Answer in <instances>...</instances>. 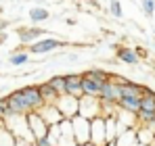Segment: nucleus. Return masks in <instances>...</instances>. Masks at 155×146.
<instances>
[{
    "instance_id": "1",
    "label": "nucleus",
    "mask_w": 155,
    "mask_h": 146,
    "mask_svg": "<svg viewBox=\"0 0 155 146\" xmlns=\"http://www.w3.org/2000/svg\"><path fill=\"white\" fill-rule=\"evenodd\" d=\"M71 127H74V136H76L78 144L90 142V119L76 115V117H71Z\"/></svg>"
},
{
    "instance_id": "2",
    "label": "nucleus",
    "mask_w": 155,
    "mask_h": 146,
    "mask_svg": "<svg viewBox=\"0 0 155 146\" xmlns=\"http://www.w3.org/2000/svg\"><path fill=\"white\" fill-rule=\"evenodd\" d=\"M78 96H69V94H65V96H59L54 100V104H57V109H59V113L65 117V119H71V117H76L78 115Z\"/></svg>"
},
{
    "instance_id": "3",
    "label": "nucleus",
    "mask_w": 155,
    "mask_h": 146,
    "mask_svg": "<svg viewBox=\"0 0 155 146\" xmlns=\"http://www.w3.org/2000/svg\"><path fill=\"white\" fill-rule=\"evenodd\" d=\"M21 94H23V100L27 102L29 111H38L44 106V98L40 94L38 86H27V88H21Z\"/></svg>"
},
{
    "instance_id": "4",
    "label": "nucleus",
    "mask_w": 155,
    "mask_h": 146,
    "mask_svg": "<svg viewBox=\"0 0 155 146\" xmlns=\"http://www.w3.org/2000/svg\"><path fill=\"white\" fill-rule=\"evenodd\" d=\"M6 109H8V113H15V115H25L27 111H29L27 102L23 100L21 90H17V92H13V94L6 96Z\"/></svg>"
},
{
    "instance_id": "5",
    "label": "nucleus",
    "mask_w": 155,
    "mask_h": 146,
    "mask_svg": "<svg viewBox=\"0 0 155 146\" xmlns=\"http://www.w3.org/2000/svg\"><path fill=\"white\" fill-rule=\"evenodd\" d=\"M63 46H67V42L57 40V38H46V40H42V42L29 44L27 48H29V52H34V54H42V52H51V50L63 48Z\"/></svg>"
},
{
    "instance_id": "6",
    "label": "nucleus",
    "mask_w": 155,
    "mask_h": 146,
    "mask_svg": "<svg viewBox=\"0 0 155 146\" xmlns=\"http://www.w3.org/2000/svg\"><path fill=\"white\" fill-rule=\"evenodd\" d=\"M27 123H29V127H31L36 140H40V138H44V136L48 134V123L44 121V117H42L40 113H29V115H27Z\"/></svg>"
},
{
    "instance_id": "7",
    "label": "nucleus",
    "mask_w": 155,
    "mask_h": 146,
    "mask_svg": "<svg viewBox=\"0 0 155 146\" xmlns=\"http://www.w3.org/2000/svg\"><path fill=\"white\" fill-rule=\"evenodd\" d=\"M105 136H107V129L103 119L97 117L94 121H90V142H94L97 146H105Z\"/></svg>"
},
{
    "instance_id": "8",
    "label": "nucleus",
    "mask_w": 155,
    "mask_h": 146,
    "mask_svg": "<svg viewBox=\"0 0 155 146\" xmlns=\"http://www.w3.org/2000/svg\"><path fill=\"white\" fill-rule=\"evenodd\" d=\"M80 81H82V75H78V73L65 75V88H63V94H69V96L82 94V92H80Z\"/></svg>"
},
{
    "instance_id": "9",
    "label": "nucleus",
    "mask_w": 155,
    "mask_h": 146,
    "mask_svg": "<svg viewBox=\"0 0 155 146\" xmlns=\"http://www.w3.org/2000/svg\"><path fill=\"white\" fill-rule=\"evenodd\" d=\"M115 102L128 113H138L140 111V96H120Z\"/></svg>"
},
{
    "instance_id": "10",
    "label": "nucleus",
    "mask_w": 155,
    "mask_h": 146,
    "mask_svg": "<svg viewBox=\"0 0 155 146\" xmlns=\"http://www.w3.org/2000/svg\"><path fill=\"white\" fill-rule=\"evenodd\" d=\"M80 92H82V94H86V96H99V84H94L92 79H88L86 75H82Z\"/></svg>"
},
{
    "instance_id": "11",
    "label": "nucleus",
    "mask_w": 155,
    "mask_h": 146,
    "mask_svg": "<svg viewBox=\"0 0 155 146\" xmlns=\"http://www.w3.org/2000/svg\"><path fill=\"white\" fill-rule=\"evenodd\" d=\"M117 59H120V61H124V63H128V65H134V63L138 61V54H136L132 48L122 46V48H117Z\"/></svg>"
},
{
    "instance_id": "12",
    "label": "nucleus",
    "mask_w": 155,
    "mask_h": 146,
    "mask_svg": "<svg viewBox=\"0 0 155 146\" xmlns=\"http://www.w3.org/2000/svg\"><path fill=\"white\" fill-rule=\"evenodd\" d=\"M38 90H40V94H42V98H44V100H51V102H54L57 98L61 96V94L52 88L48 81H46V84H42V86H38Z\"/></svg>"
},
{
    "instance_id": "13",
    "label": "nucleus",
    "mask_w": 155,
    "mask_h": 146,
    "mask_svg": "<svg viewBox=\"0 0 155 146\" xmlns=\"http://www.w3.org/2000/svg\"><path fill=\"white\" fill-rule=\"evenodd\" d=\"M140 111H155V94L151 90L140 96Z\"/></svg>"
},
{
    "instance_id": "14",
    "label": "nucleus",
    "mask_w": 155,
    "mask_h": 146,
    "mask_svg": "<svg viewBox=\"0 0 155 146\" xmlns=\"http://www.w3.org/2000/svg\"><path fill=\"white\" fill-rule=\"evenodd\" d=\"M17 33H19V38H21V42H31L34 38H38L40 33H42V29H38V27H31V29H17Z\"/></svg>"
},
{
    "instance_id": "15",
    "label": "nucleus",
    "mask_w": 155,
    "mask_h": 146,
    "mask_svg": "<svg viewBox=\"0 0 155 146\" xmlns=\"http://www.w3.org/2000/svg\"><path fill=\"white\" fill-rule=\"evenodd\" d=\"M84 75H86L88 79H92L94 84H99V88H101V84H103L105 79H109V75H107L105 71H101V69H90V71L84 73Z\"/></svg>"
},
{
    "instance_id": "16",
    "label": "nucleus",
    "mask_w": 155,
    "mask_h": 146,
    "mask_svg": "<svg viewBox=\"0 0 155 146\" xmlns=\"http://www.w3.org/2000/svg\"><path fill=\"white\" fill-rule=\"evenodd\" d=\"M29 17H31L34 21H46L51 15H48V11H44V8H31V11H29Z\"/></svg>"
},
{
    "instance_id": "17",
    "label": "nucleus",
    "mask_w": 155,
    "mask_h": 146,
    "mask_svg": "<svg viewBox=\"0 0 155 146\" xmlns=\"http://www.w3.org/2000/svg\"><path fill=\"white\" fill-rule=\"evenodd\" d=\"M8 63H11V65H25V63H27V54L17 50V52H13V54H11Z\"/></svg>"
},
{
    "instance_id": "18",
    "label": "nucleus",
    "mask_w": 155,
    "mask_h": 146,
    "mask_svg": "<svg viewBox=\"0 0 155 146\" xmlns=\"http://www.w3.org/2000/svg\"><path fill=\"white\" fill-rule=\"evenodd\" d=\"M48 84H51L59 94H63V88H65V75H63V77H52Z\"/></svg>"
},
{
    "instance_id": "19",
    "label": "nucleus",
    "mask_w": 155,
    "mask_h": 146,
    "mask_svg": "<svg viewBox=\"0 0 155 146\" xmlns=\"http://www.w3.org/2000/svg\"><path fill=\"white\" fill-rule=\"evenodd\" d=\"M143 2V11H145V15L147 17H151L155 13V0H140Z\"/></svg>"
},
{
    "instance_id": "20",
    "label": "nucleus",
    "mask_w": 155,
    "mask_h": 146,
    "mask_svg": "<svg viewBox=\"0 0 155 146\" xmlns=\"http://www.w3.org/2000/svg\"><path fill=\"white\" fill-rule=\"evenodd\" d=\"M136 115H138L145 123H153L155 121V111H138Z\"/></svg>"
},
{
    "instance_id": "21",
    "label": "nucleus",
    "mask_w": 155,
    "mask_h": 146,
    "mask_svg": "<svg viewBox=\"0 0 155 146\" xmlns=\"http://www.w3.org/2000/svg\"><path fill=\"white\" fill-rule=\"evenodd\" d=\"M111 13H113V17H122V6L117 0H111Z\"/></svg>"
},
{
    "instance_id": "22",
    "label": "nucleus",
    "mask_w": 155,
    "mask_h": 146,
    "mask_svg": "<svg viewBox=\"0 0 155 146\" xmlns=\"http://www.w3.org/2000/svg\"><path fill=\"white\" fill-rule=\"evenodd\" d=\"M6 113H8V109H6V98H0V117L6 115Z\"/></svg>"
},
{
    "instance_id": "23",
    "label": "nucleus",
    "mask_w": 155,
    "mask_h": 146,
    "mask_svg": "<svg viewBox=\"0 0 155 146\" xmlns=\"http://www.w3.org/2000/svg\"><path fill=\"white\" fill-rule=\"evenodd\" d=\"M0 42H4V33H0Z\"/></svg>"
},
{
    "instance_id": "24",
    "label": "nucleus",
    "mask_w": 155,
    "mask_h": 146,
    "mask_svg": "<svg viewBox=\"0 0 155 146\" xmlns=\"http://www.w3.org/2000/svg\"><path fill=\"white\" fill-rule=\"evenodd\" d=\"M153 46H155V38H153Z\"/></svg>"
},
{
    "instance_id": "25",
    "label": "nucleus",
    "mask_w": 155,
    "mask_h": 146,
    "mask_svg": "<svg viewBox=\"0 0 155 146\" xmlns=\"http://www.w3.org/2000/svg\"><path fill=\"white\" fill-rule=\"evenodd\" d=\"M29 146H38V144H29Z\"/></svg>"
},
{
    "instance_id": "26",
    "label": "nucleus",
    "mask_w": 155,
    "mask_h": 146,
    "mask_svg": "<svg viewBox=\"0 0 155 146\" xmlns=\"http://www.w3.org/2000/svg\"><path fill=\"white\" fill-rule=\"evenodd\" d=\"M76 146H84V144H76Z\"/></svg>"
}]
</instances>
